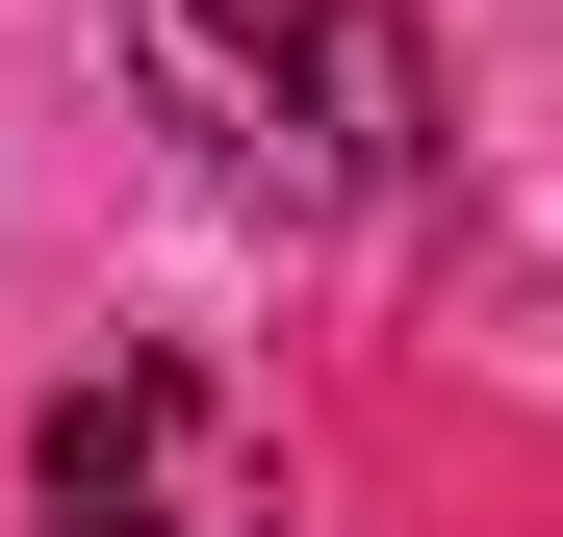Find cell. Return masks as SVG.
Here are the masks:
<instances>
[{
	"mask_svg": "<svg viewBox=\"0 0 563 537\" xmlns=\"http://www.w3.org/2000/svg\"><path fill=\"white\" fill-rule=\"evenodd\" d=\"M129 77L231 205H410L435 179V26L410 0H129Z\"/></svg>",
	"mask_w": 563,
	"mask_h": 537,
	"instance_id": "6da1fadb",
	"label": "cell"
},
{
	"mask_svg": "<svg viewBox=\"0 0 563 537\" xmlns=\"http://www.w3.org/2000/svg\"><path fill=\"white\" fill-rule=\"evenodd\" d=\"M52 537H256L231 512V461H206V384L179 358H103V384H52Z\"/></svg>",
	"mask_w": 563,
	"mask_h": 537,
	"instance_id": "7a4b0ae2",
	"label": "cell"
}]
</instances>
